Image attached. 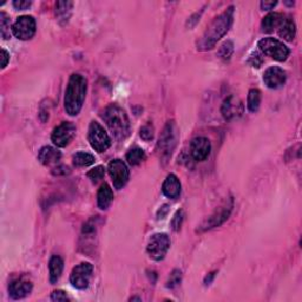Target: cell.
<instances>
[{
    "mask_svg": "<svg viewBox=\"0 0 302 302\" xmlns=\"http://www.w3.org/2000/svg\"><path fill=\"white\" fill-rule=\"evenodd\" d=\"M234 20V7L230 6L227 11L221 13L208 26L206 32L203 33L201 40L197 42V49L200 51H207L211 50L216 45L221 38L226 36L228 31L231 28Z\"/></svg>",
    "mask_w": 302,
    "mask_h": 302,
    "instance_id": "cell-1",
    "label": "cell"
},
{
    "mask_svg": "<svg viewBox=\"0 0 302 302\" xmlns=\"http://www.w3.org/2000/svg\"><path fill=\"white\" fill-rule=\"evenodd\" d=\"M87 89L88 80L84 76L79 73L71 75L64 98V106L68 115L77 116L79 114L87 96Z\"/></svg>",
    "mask_w": 302,
    "mask_h": 302,
    "instance_id": "cell-2",
    "label": "cell"
},
{
    "mask_svg": "<svg viewBox=\"0 0 302 302\" xmlns=\"http://www.w3.org/2000/svg\"><path fill=\"white\" fill-rule=\"evenodd\" d=\"M102 117L106 125L114 134L115 138L125 139L130 135V121L127 118L126 112L117 104H110L105 107Z\"/></svg>",
    "mask_w": 302,
    "mask_h": 302,
    "instance_id": "cell-3",
    "label": "cell"
},
{
    "mask_svg": "<svg viewBox=\"0 0 302 302\" xmlns=\"http://www.w3.org/2000/svg\"><path fill=\"white\" fill-rule=\"evenodd\" d=\"M257 48L263 55L268 56L277 61H285L289 56V49L284 42L275 38H263L258 41Z\"/></svg>",
    "mask_w": 302,
    "mask_h": 302,
    "instance_id": "cell-4",
    "label": "cell"
},
{
    "mask_svg": "<svg viewBox=\"0 0 302 302\" xmlns=\"http://www.w3.org/2000/svg\"><path fill=\"white\" fill-rule=\"evenodd\" d=\"M179 141V130L175 122H168L162 131L160 141H158V150L163 157H169L175 150Z\"/></svg>",
    "mask_w": 302,
    "mask_h": 302,
    "instance_id": "cell-5",
    "label": "cell"
},
{
    "mask_svg": "<svg viewBox=\"0 0 302 302\" xmlns=\"http://www.w3.org/2000/svg\"><path fill=\"white\" fill-rule=\"evenodd\" d=\"M88 139L90 142V145L92 149H95L98 153H104L110 148L111 139L109 135L105 131V129L97 122H91L89 126V134Z\"/></svg>",
    "mask_w": 302,
    "mask_h": 302,
    "instance_id": "cell-6",
    "label": "cell"
},
{
    "mask_svg": "<svg viewBox=\"0 0 302 302\" xmlns=\"http://www.w3.org/2000/svg\"><path fill=\"white\" fill-rule=\"evenodd\" d=\"M170 248V239L166 234H155L149 240L146 251L155 261H161L165 257Z\"/></svg>",
    "mask_w": 302,
    "mask_h": 302,
    "instance_id": "cell-7",
    "label": "cell"
},
{
    "mask_svg": "<svg viewBox=\"0 0 302 302\" xmlns=\"http://www.w3.org/2000/svg\"><path fill=\"white\" fill-rule=\"evenodd\" d=\"M37 25L32 15H21L12 26V33L20 40H29L36 34Z\"/></svg>",
    "mask_w": 302,
    "mask_h": 302,
    "instance_id": "cell-8",
    "label": "cell"
},
{
    "mask_svg": "<svg viewBox=\"0 0 302 302\" xmlns=\"http://www.w3.org/2000/svg\"><path fill=\"white\" fill-rule=\"evenodd\" d=\"M107 171H109L115 189L121 190L123 187H125L127 181H129L130 172L126 164L122 160L111 161L109 166H107Z\"/></svg>",
    "mask_w": 302,
    "mask_h": 302,
    "instance_id": "cell-9",
    "label": "cell"
},
{
    "mask_svg": "<svg viewBox=\"0 0 302 302\" xmlns=\"http://www.w3.org/2000/svg\"><path fill=\"white\" fill-rule=\"evenodd\" d=\"M92 272H94V267H92L91 263L82 262L72 269L71 275H70V282H71L73 287L78 289L88 288L92 276Z\"/></svg>",
    "mask_w": 302,
    "mask_h": 302,
    "instance_id": "cell-10",
    "label": "cell"
},
{
    "mask_svg": "<svg viewBox=\"0 0 302 302\" xmlns=\"http://www.w3.org/2000/svg\"><path fill=\"white\" fill-rule=\"evenodd\" d=\"M76 135V126L71 122H63L60 125L55 127L51 135V139L53 144L57 145L58 148H65L70 144L73 137Z\"/></svg>",
    "mask_w": 302,
    "mask_h": 302,
    "instance_id": "cell-11",
    "label": "cell"
},
{
    "mask_svg": "<svg viewBox=\"0 0 302 302\" xmlns=\"http://www.w3.org/2000/svg\"><path fill=\"white\" fill-rule=\"evenodd\" d=\"M233 208H234V200L229 199L222 207L219 208V210H216L214 214H212L210 218H209L206 222L201 226V230L206 231L209 229H212V228L221 226V224L226 222L228 218H229Z\"/></svg>",
    "mask_w": 302,
    "mask_h": 302,
    "instance_id": "cell-12",
    "label": "cell"
},
{
    "mask_svg": "<svg viewBox=\"0 0 302 302\" xmlns=\"http://www.w3.org/2000/svg\"><path fill=\"white\" fill-rule=\"evenodd\" d=\"M191 156L195 161L202 162L207 160L211 151L210 141L206 137H196L192 139L190 144Z\"/></svg>",
    "mask_w": 302,
    "mask_h": 302,
    "instance_id": "cell-13",
    "label": "cell"
},
{
    "mask_svg": "<svg viewBox=\"0 0 302 302\" xmlns=\"http://www.w3.org/2000/svg\"><path fill=\"white\" fill-rule=\"evenodd\" d=\"M31 290H32V284L26 277L15 278L9 286L10 296L14 300L24 299L31 293Z\"/></svg>",
    "mask_w": 302,
    "mask_h": 302,
    "instance_id": "cell-14",
    "label": "cell"
},
{
    "mask_svg": "<svg viewBox=\"0 0 302 302\" xmlns=\"http://www.w3.org/2000/svg\"><path fill=\"white\" fill-rule=\"evenodd\" d=\"M263 82L269 89H278L286 83V72L278 67H270L263 73Z\"/></svg>",
    "mask_w": 302,
    "mask_h": 302,
    "instance_id": "cell-15",
    "label": "cell"
},
{
    "mask_svg": "<svg viewBox=\"0 0 302 302\" xmlns=\"http://www.w3.org/2000/svg\"><path fill=\"white\" fill-rule=\"evenodd\" d=\"M221 112H222L223 117L230 121L234 119L238 116H241L243 112L242 103L236 98L235 96H229L223 100L222 106H221Z\"/></svg>",
    "mask_w": 302,
    "mask_h": 302,
    "instance_id": "cell-16",
    "label": "cell"
},
{
    "mask_svg": "<svg viewBox=\"0 0 302 302\" xmlns=\"http://www.w3.org/2000/svg\"><path fill=\"white\" fill-rule=\"evenodd\" d=\"M162 191L169 199H177L181 193V182L179 177L174 174L166 176L163 185H162Z\"/></svg>",
    "mask_w": 302,
    "mask_h": 302,
    "instance_id": "cell-17",
    "label": "cell"
},
{
    "mask_svg": "<svg viewBox=\"0 0 302 302\" xmlns=\"http://www.w3.org/2000/svg\"><path fill=\"white\" fill-rule=\"evenodd\" d=\"M60 158H61L60 151L52 148V146H44V148L40 149L39 155H38V160L40 161V163L48 166L52 164H57L58 162L60 161Z\"/></svg>",
    "mask_w": 302,
    "mask_h": 302,
    "instance_id": "cell-18",
    "label": "cell"
},
{
    "mask_svg": "<svg viewBox=\"0 0 302 302\" xmlns=\"http://www.w3.org/2000/svg\"><path fill=\"white\" fill-rule=\"evenodd\" d=\"M114 200V192L112 189L107 183H103L100 185L98 193H97V203H98L99 209L102 210H106L110 207V204Z\"/></svg>",
    "mask_w": 302,
    "mask_h": 302,
    "instance_id": "cell-19",
    "label": "cell"
},
{
    "mask_svg": "<svg viewBox=\"0 0 302 302\" xmlns=\"http://www.w3.org/2000/svg\"><path fill=\"white\" fill-rule=\"evenodd\" d=\"M284 21V15L280 13H269L263 18L261 23V29L263 33H272L275 29L280 28Z\"/></svg>",
    "mask_w": 302,
    "mask_h": 302,
    "instance_id": "cell-20",
    "label": "cell"
},
{
    "mask_svg": "<svg viewBox=\"0 0 302 302\" xmlns=\"http://www.w3.org/2000/svg\"><path fill=\"white\" fill-rule=\"evenodd\" d=\"M64 269V262L59 256H52L49 262V272H50V282L55 285L59 280Z\"/></svg>",
    "mask_w": 302,
    "mask_h": 302,
    "instance_id": "cell-21",
    "label": "cell"
},
{
    "mask_svg": "<svg viewBox=\"0 0 302 302\" xmlns=\"http://www.w3.org/2000/svg\"><path fill=\"white\" fill-rule=\"evenodd\" d=\"M295 34H296V26L293 19L292 18L284 19V21H282V24L280 26V31H278V36L284 38L285 40L292 41L294 38H295Z\"/></svg>",
    "mask_w": 302,
    "mask_h": 302,
    "instance_id": "cell-22",
    "label": "cell"
},
{
    "mask_svg": "<svg viewBox=\"0 0 302 302\" xmlns=\"http://www.w3.org/2000/svg\"><path fill=\"white\" fill-rule=\"evenodd\" d=\"M72 2H58L56 4V15L60 23H68L72 12Z\"/></svg>",
    "mask_w": 302,
    "mask_h": 302,
    "instance_id": "cell-23",
    "label": "cell"
},
{
    "mask_svg": "<svg viewBox=\"0 0 302 302\" xmlns=\"http://www.w3.org/2000/svg\"><path fill=\"white\" fill-rule=\"evenodd\" d=\"M73 165L77 166V168H83V166H89L95 163V157L92 156L91 154L84 153V151H79L73 155L72 157Z\"/></svg>",
    "mask_w": 302,
    "mask_h": 302,
    "instance_id": "cell-24",
    "label": "cell"
},
{
    "mask_svg": "<svg viewBox=\"0 0 302 302\" xmlns=\"http://www.w3.org/2000/svg\"><path fill=\"white\" fill-rule=\"evenodd\" d=\"M261 104V92L258 89H251L248 94L247 99V106L250 112H255L258 110Z\"/></svg>",
    "mask_w": 302,
    "mask_h": 302,
    "instance_id": "cell-25",
    "label": "cell"
},
{
    "mask_svg": "<svg viewBox=\"0 0 302 302\" xmlns=\"http://www.w3.org/2000/svg\"><path fill=\"white\" fill-rule=\"evenodd\" d=\"M146 158V155L144 153V150L136 148V149H131L129 153L126 154V161L127 163L130 165H138L141 164L143 161H145Z\"/></svg>",
    "mask_w": 302,
    "mask_h": 302,
    "instance_id": "cell-26",
    "label": "cell"
},
{
    "mask_svg": "<svg viewBox=\"0 0 302 302\" xmlns=\"http://www.w3.org/2000/svg\"><path fill=\"white\" fill-rule=\"evenodd\" d=\"M11 24L10 17L5 12H0V34L3 39H10L11 38Z\"/></svg>",
    "mask_w": 302,
    "mask_h": 302,
    "instance_id": "cell-27",
    "label": "cell"
},
{
    "mask_svg": "<svg viewBox=\"0 0 302 302\" xmlns=\"http://www.w3.org/2000/svg\"><path fill=\"white\" fill-rule=\"evenodd\" d=\"M233 52H234L233 41L227 40V41H224L222 45H221V48L219 50V56H220V58H222L223 60H228V59H230Z\"/></svg>",
    "mask_w": 302,
    "mask_h": 302,
    "instance_id": "cell-28",
    "label": "cell"
},
{
    "mask_svg": "<svg viewBox=\"0 0 302 302\" xmlns=\"http://www.w3.org/2000/svg\"><path fill=\"white\" fill-rule=\"evenodd\" d=\"M104 175H105V169L102 165L96 166L95 169L88 172V177L91 180L92 183H98L100 180L104 179Z\"/></svg>",
    "mask_w": 302,
    "mask_h": 302,
    "instance_id": "cell-29",
    "label": "cell"
},
{
    "mask_svg": "<svg viewBox=\"0 0 302 302\" xmlns=\"http://www.w3.org/2000/svg\"><path fill=\"white\" fill-rule=\"evenodd\" d=\"M181 277H182V273L181 270H174V272L170 274V277L168 282H166V287L168 288H175L176 286L180 285L181 282Z\"/></svg>",
    "mask_w": 302,
    "mask_h": 302,
    "instance_id": "cell-30",
    "label": "cell"
},
{
    "mask_svg": "<svg viewBox=\"0 0 302 302\" xmlns=\"http://www.w3.org/2000/svg\"><path fill=\"white\" fill-rule=\"evenodd\" d=\"M183 218H184V214H183V210H179L174 216L172 220H171V227L172 229L175 231H179L181 229V226H182V222H183Z\"/></svg>",
    "mask_w": 302,
    "mask_h": 302,
    "instance_id": "cell-31",
    "label": "cell"
},
{
    "mask_svg": "<svg viewBox=\"0 0 302 302\" xmlns=\"http://www.w3.org/2000/svg\"><path fill=\"white\" fill-rule=\"evenodd\" d=\"M141 137L144 139V141H151L154 138V126L151 124H146L141 129Z\"/></svg>",
    "mask_w": 302,
    "mask_h": 302,
    "instance_id": "cell-32",
    "label": "cell"
},
{
    "mask_svg": "<svg viewBox=\"0 0 302 302\" xmlns=\"http://www.w3.org/2000/svg\"><path fill=\"white\" fill-rule=\"evenodd\" d=\"M51 300L52 301H68L69 297L67 295V293L64 292V290H55L51 294Z\"/></svg>",
    "mask_w": 302,
    "mask_h": 302,
    "instance_id": "cell-33",
    "label": "cell"
},
{
    "mask_svg": "<svg viewBox=\"0 0 302 302\" xmlns=\"http://www.w3.org/2000/svg\"><path fill=\"white\" fill-rule=\"evenodd\" d=\"M31 4H32V2H29V0H14L13 6L17 10L23 11V10L29 9V7L31 6Z\"/></svg>",
    "mask_w": 302,
    "mask_h": 302,
    "instance_id": "cell-34",
    "label": "cell"
},
{
    "mask_svg": "<svg viewBox=\"0 0 302 302\" xmlns=\"http://www.w3.org/2000/svg\"><path fill=\"white\" fill-rule=\"evenodd\" d=\"M249 64L253 65L254 68H260V65L262 64V58H261V56L258 55L257 52L253 53V55H251L250 58H249Z\"/></svg>",
    "mask_w": 302,
    "mask_h": 302,
    "instance_id": "cell-35",
    "label": "cell"
},
{
    "mask_svg": "<svg viewBox=\"0 0 302 302\" xmlns=\"http://www.w3.org/2000/svg\"><path fill=\"white\" fill-rule=\"evenodd\" d=\"M276 4H277V2H261L260 6L263 11H269V10L274 9V7L276 6Z\"/></svg>",
    "mask_w": 302,
    "mask_h": 302,
    "instance_id": "cell-36",
    "label": "cell"
},
{
    "mask_svg": "<svg viewBox=\"0 0 302 302\" xmlns=\"http://www.w3.org/2000/svg\"><path fill=\"white\" fill-rule=\"evenodd\" d=\"M52 172L55 174V175H67V174H69V168L68 166L60 165V166H57V168L53 169Z\"/></svg>",
    "mask_w": 302,
    "mask_h": 302,
    "instance_id": "cell-37",
    "label": "cell"
},
{
    "mask_svg": "<svg viewBox=\"0 0 302 302\" xmlns=\"http://www.w3.org/2000/svg\"><path fill=\"white\" fill-rule=\"evenodd\" d=\"M2 59H3L2 60V68L5 69L7 63H9V60H10V55H9V52L4 49L2 50Z\"/></svg>",
    "mask_w": 302,
    "mask_h": 302,
    "instance_id": "cell-38",
    "label": "cell"
},
{
    "mask_svg": "<svg viewBox=\"0 0 302 302\" xmlns=\"http://www.w3.org/2000/svg\"><path fill=\"white\" fill-rule=\"evenodd\" d=\"M214 276H215V273H211L210 275H209V277L208 276L206 277V280H204V284H206V285L210 284V282L212 281V278H214Z\"/></svg>",
    "mask_w": 302,
    "mask_h": 302,
    "instance_id": "cell-39",
    "label": "cell"
},
{
    "mask_svg": "<svg viewBox=\"0 0 302 302\" xmlns=\"http://www.w3.org/2000/svg\"><path fill=\"white\" fill-rule=\"evenodd\" d=\"M130 300H131V301H134V300H138V301H141V299H139V297H131Z\"/></svg>",
    "mask_w": 302,
    "mask_h": 302,
    "instance_id": "cell-40",
    "label": "cell"
}]
</instances>
